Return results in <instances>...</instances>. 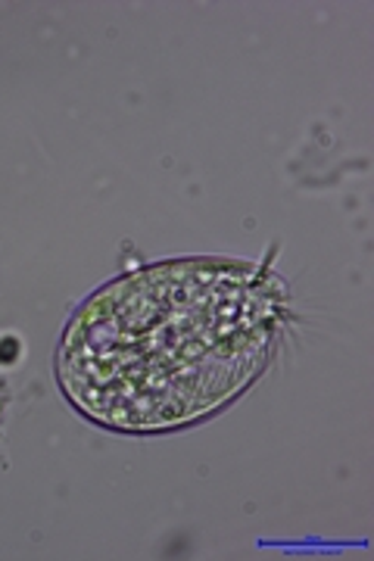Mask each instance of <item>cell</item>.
I'll list each match as a JSON object with an SVG mask.
<instances>
[{
	"label": "cell",
	"mask_w": 374,
	"mask_h": 561,
	"mask_svg": "<svg viewBox=\"0 0 374 561\" xmlns=\"http://www.w3.org/2000/svg\"><path fill=\"white\" fill-rule=\"evenodd\" d=\"M272 343L275 297L259 272L222 260L166 262L88 300L66 331L59 378L110 427H172L243 390Z\"/></svg>",
	"instance_id": "6da1fadb"
}]
</instances>
